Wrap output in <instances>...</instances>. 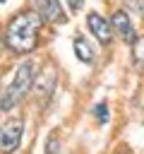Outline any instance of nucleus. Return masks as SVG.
Wrapping results in <instances>:
<instances>
[{
	"label": "nucleus",
	"instance_id": "1",
	"mask_svg": "<svg viewBox=\"0 0 144 154\" xmlns=\"http://www.w3.org/2000/svg\"><path fill=\"white\" fill-rule=\"evenodd\" d=\"M41 26H43V19L38 17V12H19L7 26L5 43L14 53H29L38 46Z\"/></svg>",
	"mask_w": 144,
	"mask_h": 154
},
{
	"label": "nucleus",
	"instance_id": "2",
	"mask_svg": "<svg viewBox=\"0 0 144 154\" xmlns=\"http://www.w3.org/2000/svg\"><path fill=\"white\" fill-rule=\"evenodd\" d=\"M34 79H36V77H34V63H31V60H24V63L17 67L10 87L5 89V94H2V99H0V108H2V111L17 108V106L29 96V89L34 87Z\"/></svg>",
	"mask_w": 144,
	"mask_h": 154
},
{
	"label": "nucleus",
	"instance_id": "3",
	"mask_svg": "<svg viewBox=\"0 0 144 154\" xmlns=\"http://www.w3.org/2000/svg\"><path fill=\"white\" fill-rule=\"evenodd\" d=\"M22 135H24V118L22 116L7 118L0 125V154L17 152V147L22 144Z\"/></svg>",
	"mask_w": 144,
	"mask_h": 154
},
{
	"label": "nucleus",
	"instance_id": "4",
	"mask_svg": "<svg viewBox=\"0 0 144 154\" xmlns=\"http://www.w3.org/2000/svg\"><path fill=\"white\" fill-rule=\"evenodd\" d=\"M34 7L43 22H50V24L65 22V10L58 0H34Z\"/></svg>",
	"mask_w": 144,
	"mask_h": 154
},
{
	"label": "nucleus",
	"instance_id": "5",
	"mask_svg": "<svg viewBox=\"0 0 144 154\" xmlns=\"http://www.w3.org/2000/svg\"><path fill=\"white\" fill-rule=\"evenodd\" d=\"M86 24H89L91 34H94L103 46H108V43L113 41V26H110V22L103 19L98 12H89V14H86Z\"/></svg>",
	"mask_w": 144,
	"mask_h": 154
},
{
	"label": "nucleus",
	"instance_id": "6",
	"mask_svg": "<svg viewBox=\"0 0 144 154\" xmlns=\"http://www.w3.org/2000/svg\"><path fill=\"white\" fill-rule=\"evenodd\" d=\"M110 26H113V34H118L122 41L134 43V26H132V19H130V14L125 10H118L110 17Z\"/></svg>",
	"mask_w": 144,
	"mask_h": 154
},
{
	"label": "nucleus",
	"instance_id": "7",
	"mask_svg": "<svg viewBox=\"0 0 144 154\" xmlns=\"http://www.w3.org/2000/svg\"><path fill=\"white\" fill-rule=\"evenodd\" d=\"M53 89H55V70L53 67H46L43 75L36 79V96L41 101H46V99H50Z\"/></svg>",
	"mask_w": 144,
	"mask_h": 154
},
{
	"label": "nucleus",
	"instance_id": "8",
	"mask_svg": "<svg viewBox=\"0 0 144 154\" xmlns=\"http://www.w3.org/2000/svg\"><path fill=\"white\" fill-rule=\"evenodd\" d=\"M72 46H74V55L82 60V63H86V65H91L94 63V48L86 43V38L84 36H74V41H72Z\"/></svg>",
	"mask_w": 144,
	"mask_h": 154
},
{
	"label": "nucleus",
	"instance_id": "9",
	"mask_svg": "<svg viewBox=\"0 0 144 154\" xmlns=\"http://www.w3.org/2000/svg\"><path fill=\"white\" fill-rule=\"evenodd\" d=\"M132 63L139 72H144V36L134 38V43H132Z\"/></svg>",
	"mask_w": 144,
	"mask_h": 154
},
{
	"label": "nucleus",
	"instance_id": "10",
	"mask_svg": "<svg viewBox=\"0 0 144 154\" xmlns=\"http://www.w3.org/2000/svg\"><path fill=\"white\" fill-rule=\"evenodd\" d=\"M46 154H60V137L58 132H50L46 140Z\"/></svg>",
	"mask_w": 144,
	"mask_h": 154
},
{
	"label": "nucleus",
	"instance_id": "11",
	"mask_svg": "<svg viewBox=\"0 0 144 154\" xmlns=\"http://www.w3.org/2000/svg\"><path fill=\"white\" fill-rule=\"evenodd\" d=\"M94 113H96V120H98L101 125L108 120V106H106V103H98V106L94 108Z\"/></svg>",
	"mask_w": 144,
	"mask_h": 154
},
{
	"label": "nucleus",
	"instance_id": "12",
	"mask_svg": "<svg viewBox=\"0 0 144 154\" xmlns=\"http://www.w3.org/2000/svg\"><path fill=\"white\" fill-rule=\"evenodd\" d=\"M130 7H134L137 12H144V0H127Z\"/></svg>",
	"mask_w": 144,
	"mask_h": 154
},
{
	"label": "nucleus",
	"instance_id": "13",
	"mask_svg": "<svg viewBox=\"0 0 144 154\" xmlns=\"http://www.w3.org/2000/svg\"><path fill=\"white\" fill-rule=\"evenodd\" d=\"M67 5H70V10H79L82 7V0H67Z\"/></svg>",
	"mask_w": 144,
	"mask_h": 154
},
{
	"label": "nucleus",
	"instance_id": "14",
	"mask_svg": "<svg viewBox=\"0 0 144 154\" xmlns=\"http://www.w3.org/2000/svg\"><path fill=\"white\" fill-rule=\"evenodd\" d=\"M0 53H2V36H0Z\"/></svg>",
	"mask_w": 144,
	"mask_h": 154
}]
</instances>
